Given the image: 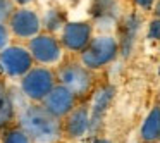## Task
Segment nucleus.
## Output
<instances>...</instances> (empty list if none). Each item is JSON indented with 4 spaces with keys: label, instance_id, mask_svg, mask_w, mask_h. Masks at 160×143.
Masks as SVG:
<instances>
[{
    "label": "nucleus",
    "instance_id": "6e6552de",
    "mask_svg": "<svg viewBox=\"0 0 160 143\" xmlns=\"http://www.w3.org/2000/svg\"><path fill=\"white\" fill-rule=\"evenodd\" d=\"M93 26L90 23L78 21V23H66L62 26V45L71 52H83L91 42Z\"/></svg>",
    "mask_w": 160,
    "mask_h": 143
},
{
    "label": "nucleus",
    "instance_id": "39448f33",
    "mask_svg": "<svg viewBox=\"0 0 160 143\" xmlns=\"http://www.w3.org/2000/svg\"><path fill=\"white\" fill-rule=\"evenodd\" d=\"M59 78L60 84L71 91L74 97H83L90 91L91 88V74L86 67L81 64H66L59 69Z\"/></svg>",
    "mask_w": 160,
    "mask_h": 143
},
{
    "label": "nucleus",
    "instance_id": "dca6fc26",
    "mask_svg": "<svg viewBox=\"0 0 160 143\" xmlns=\"http://www.w3.org/2000/svg\"><path fill=\"white\" fill-rule=\"evenodd\" d=\"M2 143H31V140L22 129H11L9 133H5Z\"/></svg>",
    "mask_w": 160,
    "mask_h": 143
},
{
    "label": "nucleus",
    "instance_id": "423d86ee",
    "mask_svg": "<svg viewBox=\"0 0 160 143\" xmlns=\"http://www.w3.org/2000/svg\"><path fill=\"white\" fill-rule=\"evenodd\" d=\"M29 54L33 60L43 66H50L62 59V45L52 35H38L29 42Z\"/></svg>",
    "mask_w": 160,
    "mask_h": 143
},
{
    "label": "nucleus",
    "instance_id": "ddd939ff",
    "mask_svg": "<svg viewBox=\"0 0 160 143\" xmlns=\"http://www.w3.org/2000/svg\"><path fill=\"white\" fill-rule=\"evenodd\" d=\"M139 29V18L136 14H129L124 19L121 28V43H119V50L122 52V55L128 57L131 54L132 47L136 42V35Z\"/></svg>",
    "mask_w": 160,
    "mask_h": 143
},
{
    "label": "nucleus",
    "instance_id": "4468645a",
    "mask_svg": "<svg viewBox=\"0 0 160 143\" xmlns=\"http://www.w3.org/2000/svg\"><path fill=\"white\" fill-rule=\"evenodd\" d=\"M117 0H93L91 4V16L98 21V24H112L117 18Z\"/></svg>",
    "mask_w": 160,
    "mask_h": 143
},
{
    "label": "nucleus",
    "instance_id": "9d476101",
    "mask_svg": "<svg viewBox=\"0 0 160 143\" xmlns=\"http://www.w3.org/2000/svg\"><path fill=\"white\" fill-rule=\"evenodd\" d=\"M114 86H103L95 93L93 97V105H91V117H90V129L97 131L98 126L102 124L103 114L107 112L108 105H110L112 98H114Z\"/></svg>",
    "mask_w": 160,
    "mask_h": 143
},
{
    "label": "nucleus",
    "instance_id": "f03ea898",
    "mask_svg": "<svg viewBox=\"0 0 160 143\" xmlns=\"http://www.w3.org/2000/svg\"><path fill=\"white\" fill-rule=\"evenodd\" d=\"M119 54V42L110 35H102L91 38L90 45L81 52V66L90 69H100V67L110 64Z\"/></svg>",
    "mask_w": 160,
    "mask_h": 143
},
{
    "label": "nucleus",
    "instance_id": "6ab92c4d",
    "mask_svg": "<svg viewBox=\"0 0 160 143\" xmlns=\"http://www.w3.org/2000/svg\"><path fill=\"white\" fill-rule=\"evenodd\" d=\"M7 42H9V31H7V28H5L4 24H0V52L5 49Z\"/></svg>",
    "mask_w": 160,
    "mask_h": 143
},
{
    "label": "nucleus",
    "instance_id": "aec40b11",
    "mask_svg": "<svg viewBox=\"0 0 160 143\" xmlns=\"http://www.w3.org/2000/svg\"><path fill=\"white\" fill-rule=\"evenodd\" d=\"M45 23H48V29H57L60 26V19H57V18H53V12H50L48 14V18H47V21Z\"/></svg>",
    "mask_w": 160,
    "mask_h": 143
},
{
    "label": "nucleus",
    "instance_id": "1a4fd4ad",
    "mask_svg": "<svg viewBox=\"0 0 160 143\" xmlns=\"http://www.w3.org/2000/svg\"><path fill=\"white\" fill-rule=\"evenodd\" d=\"M43 109L55 119H62L76 107V97L62 84H55L43 100Z\"/></svg>",
    "mask_w": 160,
    "mask_h": 143
},
{
    "label": "nucleus",
    "instance_id": "f3484780",
    "mask_svg": "<svg viewBox=\"0 0 160 143\" xmlns=\"http://www.w3.org/2000/svg\"><path fill=\"white\" fill-rule=\"evenodd\" d=\"M12 14V4L11 0H0V24L7 21Z\"/></svg>",
    "mask_w": 160,
    "mask_h": 143
},
{
    "label": "nucleus",
    "instance_id": "a211bd4d",
    "mask_svg": "<svg viewBox=\"0 0 160 143\" xmlns=\"http://www.w3.org/2000/svg\"><path fill=\"white\" fill-rule=\"evenodd\" d=\"M148 38L150 40H160V18H155L148 26Z\"/></svg>",
    "mask_w": 160,
    "mask_h": 143
},
{
    "label": "nucleus",
    "instance_id": "4be33fe9",
    "mask_svg": "<svg viewBox=\"0 0 160 143\" xmlns=\"http://www.w3.org/2000/svg\"><path fill=\"white\" fill-rule=\"evenodd\" d=\"M155 16H157V18H160V0L157 2V5H155Z\"/></svg>",
    "mask_w": 160,
    "mask_h": 143
},
{
    "label": "nucleus",
    "instance_id": "20e7f679",
    "mask_svg": "<svg viewBox=\"0 0 160 143\" xmlns=\"http://www.w3.org/2000/svg\"><path fill=\"white\" fill-rule=\"evenodd\" d=\"M0 67L7 76L22 78L33 69V57L24 47H7L0 52Z\"/></svg>",
    "mask_w": 160,
    "mask_h": 143
},
{
    "label": "nucleus",
    "instance_id": "f257e3e1",
    "mask_svg": "<svg viewBox=\"0 0 160 143\" xmlns=\"http://www.w3.org/2000/svg\"><path fill=\"white\" fill-rule=\"evenodd\" d=\"M21 129L35 143H53L60 136V121L50 115L42 105H29L19 115Z\"/></svg>",
    "mask_w": 160,
    "mask_h": 143
},
{
    "label": "nucleus",
    "instance_id": "5701e85b",
    "mask_svg": "<svg viewBox=\"0 0 160 143\" xmlns=\"http://www.w3.org/2000/svg\"><path fill=\"white\" fill-rule=\"evenodd\" d=\"M14 2H18L19 5H28L29 2H33V0H14Z\"/></svg>",
    "mask_w": 160,
    "mask_h": 143
},
{
    "label": "nucleus",
    "instance_id": "f8f14e48",
    "mask_svg": "<svg viewBox=\"0 0 160 143\" xmlns=\"http://www.w3.org/2000/svg\"><path fill=\"white\" fill-rule=\"evenodd\" d=\"M139 138L143 143L160 141V104H157L145 117L139 129Z\"/></svg>",
    "mask_w": 160,
    "mask_h": 143
},
{
    "label": "nucleus",
    "instance_id": "b1692460",
    "mask_svg": "<svg viewBox=\"0 0 160 143\" xmlns=\"http://www.w3.org/2000/svg\"><path fill=\"white\" fill-rule=\"evenodd\" d=\"M93 143H112L110 140H105V138H98V140H95Z\"/></svg>",
    "mask_w": 160,
    "mask_h": 143
},
{
    "label": "nucleus",
    "instance_id": "9b49d317",
    "mask_svg": "<svg viewBox=\"0 0 160 143\" xmlns=\"http://www.w3.org/2000/svg\"><path fill=\"white\" fill-rule=\"evenodd\" d=\"M66 117V133L69 138H81L90 129V114L86 105L74 107Z\"/></svg>",
    "mask_w": 160,
    "mask_h": 143
},
{
    "label": "nucleus",
    "instance_id": "7ed1b4c3",
    "mask_svg": "<svg viewBox=\"0 0 160 143\" xmlns=\"http://www.w3.org/2000/svg\"><path fill=\"white\" fill-rule=\"evenodd\" d=\"M55 86V74L47 67H33L22 76V93L33 102H43Z\"/></svg>",
    "mask_w": 160,
    "mask_h": 143
},
{
    "label": "nucleus",
    "instance_id": "0eeeda50",
    "mask_svg": "<svg viewBox=\"0 0 160 143\" xmlns=\"http://www.w3.org/2000/svg\"><path fill=\"white\" fill-rule=\"evenodd\" d=\"M9 26H11V31L18 38L33 40L35 36L40 35L42 21H40V16L35 11L22 7V9H18V11H14L11 14Z\"/></svg>",
    "mask_w": 160,
    "mask_h": 143
},
{
    "label": "nucleus",
    "instance_id": "412c9836",
    "mask_svg": "<svg viewBox=\"0 0 160 143\" xmlns=\"http://www.w3.org/2000/svg\"><path fill=\"white\" fill-rule=\"evenodd\" d=\"M153 2H155V0H136V5L141 7L143 11H148V9H152Z\"/></svg>",
    "mask_w": 160,
    "mask_h": 143
},
{
    "label": "nucleus",
    "instance_id": "2eb2a0df",
    "mask_svg": "<svg viewBox=\"0 0 160 143\" xmlns=\"http://www.w3.org/2000/svg\"><path fill=\"white\" fill-rule=\"evenodd\" d=\"M12 115H14V104H12L5 86L0 83V128L9 124Z\"/></svg>",
    "mask_w": 160,
    "mask_h": 143
}]
</instances>
